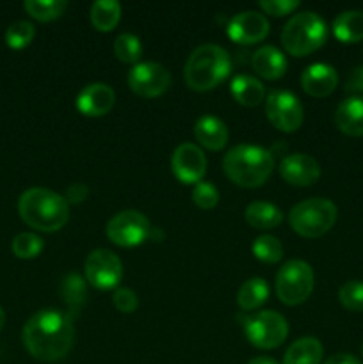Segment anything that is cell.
<instances>
[{
    "label": "cell",
    "instance_id": "34",
    "mask_svg": "<svg viewBox=\"0 0 363 364\" xmlns=\"http://www.w3.org/2000/svg\"><path fill=\"white\" fill-rule=\"evenodd\" d=\"M192 201L198 208L212 210L219 203V191L210 181H199L192 188Z\"/></svg>",
    "mask_w": 363,
    "mask_h": 364
},
{
    "label": "cell",
    "instance_id": "40",
    "mask_svg": "<svg viewBox=\"0 0 363 364\" xmlns=\"http://www.w3.org/2000/svg\"><path fill=\"white\" fill-rule=\"evenodd\" d=\"M248 364H280V363L273 358H267V355H260V358H253Z\"/></svg>",
    "mask_w": 363,
    "mask_h": 364
},
{
    "label": "cell",
    "instance_id": "9",
    "mask_svg": "<svg viewBox=\"0 0 363 364\" xmlns=\"http://www.w3.org/2000/svg\"><path fill=\"white\" fill-rule=\"evenodd\" d=\"M152 224L137 210H125L116 213L107 223V238L120 247H135L149 240Z\"/></svg>",
    "mask_w": 363,
    "mask_h": 364
},
{
    "label": "cell",
    "instance_id": "19",
    "mask_svg": "<svg viewBox=\"0 0 363 364\" xmlns=\"http://www.w3.org/2000/svg\"><path fill=\"white\" fill-rule=\"evenodd\" d=\"M338 130L351 137L363 135V96H349L338 105L335 112Z\"/></svg>",
    "mask_w": 363,
    "mask_h": 364
},
{
    "label": "cell",
    "instance_id": "27",
    "mask_svg": "<svg viewBox=\"0 0 363 364\" xmlns=\"http://www.w3.org/2000/svg\"><path fill=\"white\" fill-rule=\"evenodd\" d=\"M23 7L34 20L52 21L63 16L64 11L68 9V2L64 0H27Z\"/></svg>",
    "mask_w": 363,
    "mask_h": 364
},
{
    "label": "cell",
    "instance_id": "14",
    "mask_svg": "<svg viewBox=\"0 0 363 364\" xmlns=\"http://www.w3.org/2000/svg\"><path fill=\"white\" fill-rule=\"evenodd\" d=\"M226 32L231 41L238 45H255L269 34V21L262 13L242 11L228 21Z\"/></svg>",
    "mask_w": 363,
    "mask_h": 364
},
{
    "label": "cell",
    "instance_id": "21",
    "mask_svg": "<svg viewBox=\"0 0 363 364\" xmlns=\"http://www.w3.org/2000/svg\"><path fill=\"white\" fill-rule=\"evenodd\" d=\"M231 96L244 107H256L265 100V87L251 75H237L231 80Z\"/></svg>",
    "mask_w": 363,
    "mask_h": 364
},
{
    "label": "cell",
    "instance_id": "7",
    "mask_svg": "<svg viewBox=\"0 0 363 364\" xmlns=\"http://www.w3.org/2000/svg\"><path fill=\"white\" fill-rule=\"evenodd\" d=\"M313 269L302 259H290L276 276V295L283 304H302L313 291Z\"/></svg>",
    "mask_w": 363,
    "mask_h": 364
},
{
    "label": "cell",
    "instance_id": "29",
    "mask_svg": "<svg viewBox=\"0 0 363 364\" xmlns=\"http://www.w3.org/2000/svg\"><path fill=\"white\" fill-rule=\"evenodd\" d=\"M60 295L71 309H78L88 297L85 281L78 274H68L60 283Z\"/></svg>",
    "mask_w": 363,
    "mask_h": 364
},
{
    "label": "cell",
    "instance_id": "17",
    "mask_svg": "<svg viewBox=\"0 0 363 364\" xmlns=\"http://www.w3.org/2000/svg\"><path fill=\"white\" fill-rule=\"evenodd\" d=\"M338 84V75L333 66L326 63L310 64L301 77V85L306 95L313 98H324L335 91Z\"/></svg>",
    "mask_w": 363,
    "mask_h": 364
},
{
    "label": "cell",
    "instance_id": "32",
    "mask_svg": "<svg viewBox=\"0 0 363 364\" xmlns=\"http://www.w3.org/2000/svg\"><path fill=\"white\" fill-rule=\"evenodd\" d=\"M11 249H13L16 258L32 259L43 251V238L34 233H20L13 238Z\"/></svg>",
    "mask_w": 363,
    "mask_h": 364
},
{
    "label": "cell",
    "instance_id": "37",
    "mask_svg": "<svg viewBox=\"0 0 363 364\" xmlns=\"http://www.w3.org/2000/svg\"><path fill=\"white\" fill-rule=\"evenodd\" d=\"M344 89L345 92H351V95H359V92H363V66L354 68V70L349 73Z\"/></svg>",
    "mask_w": 363,
    "mask_h": 364
},
{
    "label": "cell",
    "instance_id": "8",
    "mask_svg": "<svg viewBox=\"0 0 363 364\" xmlns=\"http://www.w3.org/2000/svg\"><path fill=\"white\" fill-rule=\"evenodd\" d=\"M244 333L253 347L260 350H273L287 340L288 323L280 313L258 311L244 320Z\"/></svg>",
    "mask_w": 363,
    "mask_h": 364
},
{
    "label": "cell",
    "instance_id": "23",
    "mask_svg": "<svg viewBox=\"0 0 363 364\" xmlns=\"http://www.w3.org/2000/svg\"><path fill=\"white\" fill-rule=\"evenodd\" d=\"M246 223L255 230H273L280 226L283 220V213L276 205L267 201H255L248 205L244 212Z\"/></svg>",
    "mask_w": 363,
    "mask_h": 364
},
{
    "label": "cell",
    "instance_id": "36",
    "mask_svg": "<svg viewBox=\"0 0 363 364\" xmlns=\"http://www.w3.org/2000/svg\"><path fill=\"white\" fill-rule=\"evenodd\" d=\"M298 6V0H262L260 2L263 13L273 14V16H285V14L292 13Z\"/></svg>",
    "mask_w": 363,
    "mask_h": 364
},
{
    "label": "cell",
    "instance_id": "42",
    "mask_svg": "<svg viewBox=\"0 0 363 364\" xmlns=\"http://www.w3.org/2000/svg\"><path fill=\"white\" fill-rule=\"evenodd\" d=\"M362 355H363V345H362Z\"/></svg>",
    "mask_w": 363,
    "mask_h": 364
},
{
    "label": "cell",
    "instance_id": "25",
    "mask_svg": "<svg viewBox=\"0 0 363 364\" xmlns=\"http://www.w3.org/2000/svg\"><path fill=\"white\" fill-rule=\"evenodd\" d=\"M269 299V284L262 277H251L237 291V304L244 311L260 308Z\"/></svg>",
    "mask_w": 363,
    "mask_h": 364
},
{
    "label": "cell",
    "instance_id": "5",
    "mask_svg": "<svg viewBox=\"0 0 363 364\" xmlns=\"http://www.w3.org/2000/svg\"><path fill=\"white\" fill-rule=\"evenodd\" d=\"M326 21L313 11L294 14L281 31V45L294 57L313 53L326 43Z\"/></svg>",
    "mask_w": 363,
    "mask_h": 364
},
{
    "label": "cell",
    "instance_id": "3",
    "mask_svg": "<svg viewBox=\"0 0 363 364\" xmlns=\"http://www.w3.org/2000/svg\"><path fill=\"white\" fill-rule=\"evenodd\" d=\"M223 169L235 185L255 188L265 183L273 173L274 155L262 146H235L224 155Z\"/></svg>",
    "mask_w": 363,
    "mask_h": 364
},
{
    "label": "cell",
    "instance_id": "35",
    "mask_svg": "<svg viewBox=\"0 0 363 364\" xmlns=\"http://www.w3.org/2000/svg\"><path fill=\"white\" fill-rule=\"evenodd\" d=\"M112 302L114 306H116L117 311L125 313V315L134 313L139 306L137 295H135V291L130 290V288H117L112 295Z\"/></svg>",
    "mask_w": 363,
    "mask_h": 364
},
{
    "label": "cell",
    "instance_id": "18",
    "mask_svg": "<svg viewBox=\"0 0 363 364\" xmlns=\"http://www.w3.org/2000/svg\"><path fill=\"white\" fill-rule=\"evenodd\" d=\"M251 66L256 75L267 80H278L287 71V57L280 48L273 45H265L256 50L251 57Z\"/></svg>",
    "mask_w": 363,
    "mask_h": 364
},
{
    "label": "cell",
    "instance_id": "28",
    "mask_svg": "<svg viewBox=\"0 0 363 364\" xmlns=\"http://www.w3.org/2000/svg\"><path fill=\"white\" fill-rule=\"evenodd\" d=\"M114 53L117 59L125 64H139V59L142 55L141 39L130 32H123L114 39Z\"/></svg>",
    "mask_w": 363,
    "mask_h": 364
},
{
    "label": "cell",
    "instance_id": "10",
    "mask_svg": "<svg viewBox=\"0 0 363 364\" xmlns=\"http://www.w3.org/2000/svg\"><path fill=\"white\" fill-rule=\"evenodd\" d=\"M265 114L274 128L281 132H295L302 124L305 110L298 96L290 91H270L265 100Z\"/></svg>",
    "mask_w": 363,
    "mask_h": 364
},
{
    "label": "cell",
    "instance_id": "31",
    "mask_svg": "<svg viewBox=\"0 0 363 364\" xmlns=\"http://www.w3.org/2000/svg\"><path fill=\"white\" fill-rule=\"evenodd\" d=\"M36 36V28L31 21H14L7 27L6 31V43L9 48L13 50H21V48H27L28 45L32 43Z\"/></svg>",
    "mask_w": 363,
    "mask_h": 364
},
{
    "label": "cell",
    "instance_id": "33",
    "mask_svg": "<svg viewBox=\"0 0 363 364\" xmlns=\"http://www.w3.org/2000/svg\"><path fill=\"white\" fill-rule=\"evenodd\" d=\"M340 304L349 311H363V281H347L338 290Z\"/></svg>",
    "mask_w": 363,
    "mask_h": 364
},
{
    "label": "cell",
    "instance_id": "15",
    "mask_svg": "<svg viewBox=\"0 0 363 364\" xmlns=\"http://www.w3.org/2000/svg\"><path fill=\"white\" fill-rule=\"evenodd\" d=\"M280 174L287 183L295 187H310L320 176V166L313 156L306 153H294L283 156L280 164Z\"/></svg>",
    "mask_w": 363,
    "mask_h": 364
},
{
    "label": "cell",
    "instance_id": "12",
    "mask_svg": "<svg viewBox=\"0 0 363 364\" xmlns=\"http://www.w3.org/2000/svg\"><path fill=\"white\" fill-rule=\"evenodd\" d=\"M128 85L141 98H157L171 85V73L159 63H139L128 71Z\"/></svg>",
    "mask_w": 363,
    "mask_h": 364
},
{
    "label": "cell",
    "instance_id": "4",
    "mask_svg": "<svg viewBox=\"0 0 363 364\" xmlns=\"http://www.w3.org/2000/svg\"><path fill=\"white\" fill-rule=\"evenodd\" d=\"M231 60L224 48L217 45L198 46L185 64V82L192 91H210L230 75Z\"/></svg>",
    "mask_w": 363,
    "mask_h": 364
},
{
    "label": "cell",
    "instance_id": "1",
    "mask_svg": "<svg viewBox=\"0 0 363 364\" xmlns=\"http://www.w3.org/2000/svg\"><path fill=\"white\" fill-rule=\"evenodd\" d=\"M21 340L32 358L45 363L60 361L73 347V323L59 309H41L27 320Z\"/></svg>",
    "mask_w": 363,
    "mask_h": 364
},
{
    "label": "cell",
    "instance_id": "11",
    "mask_svg": "<svg viewBox=\"0 0 363 364\" xmlns=\"http://www.w3.org/2000/svg\"><path fill=\"white\" fill-rule=\"evenodd\" d=\"M85 279L98 290H112L123 279V263L107 249H95L89 252L84 265Z\"/></svg>",
    "mask_w": 363,
    "mask_h": 364
},
{
    "label": "cell",
    "instance_id": "24",
    "mask_svg": "<svg viewBox=\"0 0 363 364\" xmlns=\"http://www.w3.org/2000/svg\"><path fill=\"white\" fill-rule=\"evenodd\" d=\"M335 38L342 43H358L363 39L362 11H344L333 21Z\"/></svg>",
    "mask_w": 363,
    "mask_h": 364
},
{
    "label": "cell",
    "instance_id": "16",
    "mask_svg": "<svg viewBox=\"0 0 363 364\" xmlns=\"http://www.w3.org/2000/svg\"><path fill=\"white\" fill-rule=\"evenodd\" d=\"M114 102H116L114 89L103 82H95V84L85 85L78 92L77 109L88 117H102L110 112Z\"/></svg>",
    "mask_w": 363,
    "mask_h": 364
},
{
    "label": "cell",
    "instance_id": "39",
    "mask_svg": "<svg viewBox=\"0 0 363 364\" xmlns=\"http://www.w3.org/2000/svg\"><path fill=\"white\" fill-rule=\"evenodd\" d=\"M324 364H362L352 354H337L331 355Z\"/></svg>",
    "mask_w": 363,
    "mask_h": 364
},
{
    "label": "cell",
    "instance_id": "20",
    "mask_svg": "<svg viewBox=\"0 0 363 364\" xmlns=\"http://www.w3.org/2000/svg\"><path fill=\"white\" fill-rule=\"evenodd\" d=\"M194 135L196 141L206 149H212V151H219L226 146L228 142V128L224 124V121H221L219 117L212 116V114H206L201 116L194 124Z\"/></svg>",
    "mask_w": 363,
    "mask_h": 364
},
{
    "label": "cell",
    "instance_id": "2",
    "mask_svg": "<svg viewBox=\"0 0 363 364\" xmlns=\"http://www.w3.org/2000/svg\"><path fill=\"white\" fill-rule=\"evenodd\" d=\"M18 213L27 226L52 233L64 228L70 219V205L64 196L48 188H28L18 199Z\"/></svg>",
    "mask_w": 363,
    "mask_h": 364
},
{
    "label": "cell",
    "instance_id": "6",
    "mask_svg": "<svg viewBox=\"0 0 363 364\" xmlns=\"http://www.w3.org/2000/svg\"><path fill=\"white\" fill-rule=\"evenodd\" d=\"M338 210L330 199L312 198L298 203L288 213L292 230L305 238H319L335 226Z\"/></svg>",
    "mask_w": 363,
    "mask_h": 364
},
{
    "label": "cell",
    "instance_id": "38",
    "mask_svg": "<svg viewBox=\"0 0 363 364\" xmlns=\"http://www.w3.org/2000/svg\"><path fill=\"white\" fill-rule=\"evenodd\" d=\"M88 196H89L88 185L73 183V185H70V187H68L64 199L68 201V205H70V203H75V205H78V203L85 201V199H88Z\"/></svg>",
    "mask_w": 363,
    "mask_h": 364
},
{
    "label": "cell",
    "instance_id": "41",
    "mask_svg": "<svg viewBox=\"0 0 363 364\" xmlns=\"http://www.w3.org/2000/svg\"><path fill=\"white\" fill-rule=\"evenodd\" d=\"M4 323H6V313H4V309L0 308V331H2Z\"/></svg>",
    "mask_w": 363,
    "mask_h": 364
},
{
    "label": "cell",
    "instance_id": "13",
    "mask_svg": "<svg viewBox=\"0 0 363 364\" xmlns=\"http://www.w3.org/2000/svg\"><path fill=\"white\" fill-rule=\"evenodd\" d=\"M171 169L184 183H199L206 173L205 153L192 142H184L173 151Z\"/></svg>",
    "mask_w": 363,
    "mask_h": 364
},
{
    "label": "cell",
    "instance_id": "30",
    "mask_svg": "<svg viewBox=\"0 0 363 364\" xmlns=\"http://www.w3.org/2000/svg\"><path fill=\"white\" fill-rule=\"evenodd\" d=\"M253 255L263 263H278L283 258V245L273 235H262L253 242Z\"/></svg>",
    "mask_w": 363,
    "mask_h": 364
},
{
    "label": "cell",
    "instance_id": "22",
    "mask_svg": "<svg viewBox=\"0 0 363 364\" xmlns=\"http://www.w3.org/2000/svg\"><path fill=\"white\" fill-rule=\"evenodd\" d=\"M324 348L317 338L305 336L290 345L285 352L283 364H320Z\"/></svg>",
    "mask_w": 363,
    "mask_h": 364
},
{
    "label": "cell",
    "instance_id": "26",
    "mask_svg": "<svg viewBox=\"0 0 363 364\" xmlns=\"http://www.w3.org/2000/svg\"><path fill=\"white\" fill-rule=\"evenodd\" d=\"M121 4L116 0H98L91 6V23L96 31L109 32L120 23Z\"/></svg>",
    "mask_w": 363,
    "mask_h": 364
}]
</instances>
